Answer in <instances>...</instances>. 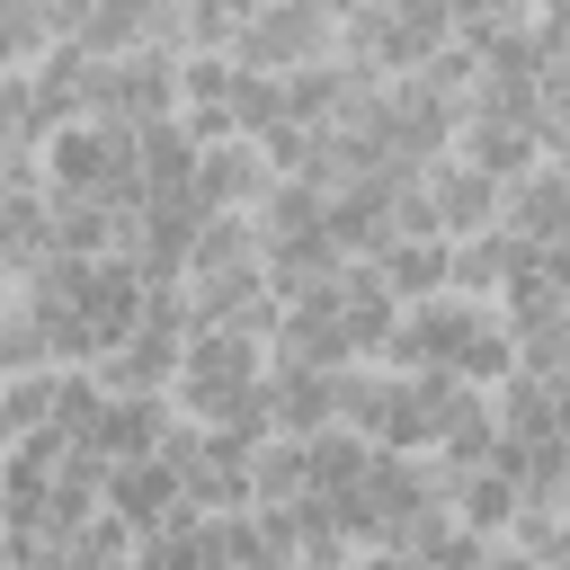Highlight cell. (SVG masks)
I'll return each mask as SVG.
<instances>
[{
  "label": "cell",
  "instance_id": "6da1fadb",
  "mask_svg": "<svg viewBox=\"0 0 570 570\" xmlns=\"http://www.w3.org/2000/svg\"><path fill=\"white\" fill-rule=\"evenodd\" d=\"M330 27H338V9H321V0H267V9H240V27H232V71H267V80H285V71H303V62L330 53Z\"/></svg>",
  "mask_w": 570,
  "mask_h": 570
},
{
  "label": "cell",
  "instance_id": "7a4b0ae2",
  "mask_svg": "<svg viewBox=\"0 0 570 570\" xmlns=\"http://www.w3.org/2000/svg\"><path fill=\"white\" fill-rule=\"evenodd\" d=\"M481 330H490L481 303H454V294H436V303H401V321H392V338H383L374 365H392V374H445V383H454Z\"/></svg>",
  "mask_w": 570,
  "mask_h": 570
},
{
  "label": "cell",
  "instance_id": "3957f363",
  "mask_svg": "<svg viewBox=\"0 0 570 570\" xmlns=\"http://www.w3.org/2000/svg\"><path fill=\"white\" fill-rule=\"evenodd\" d=\"M419 205H428V232L436 240H472V232H499V178L463 169L454 151H436L419 169Z\"/></svg>",
  "mask_w": 570,
  "mask_h": 570
},
{
  "label": "cell",
  "instance_id": "277c9868",
  "mask_svg": "<svg viewBox=\"0 0 570 570\" xmlns=\"http://www.w3.org/2000/svg\"><path fill=\"white\" fill-rule=\"evenodd\" d=\"M499 232L525 240V249H570V169L534 160L525 178H508L499 187Z\"/></svg>",
  "mask_w": 570,
  "mask_h": 570
},
{
  "label": "cell",
  "instance_id": "5b68a950",
  "mask_svg": "<svg viewBox=\"0 0 570 570\" xmlns=\"http://www.w3.org/2000/svg\"><path fill=\"white\" fill-rule=\"evenodd\" d=\"M98 508H107V517H116L134 543L187 517V508H178V472H169V463H151V454H142V463H107V481H98Z\"/></svg>",
  "mask_w": 570,
  "mask_h": 570
},
{
  "label": "cell",
  "instance_id": "8992f818",
  "mask_svg": "<svg viewBox=\"0 0 570 570\" xmlns=\"http://www.w3.org/2000/svg\"><path fill=\"white\" fill-rule=\"evenodd\" d=\"M267 187H276V169H267L258 142H240V134L196 142V205H205V214H249Z\"/></svg>",
  "mask_w": 570,
  "mask_h": 570
},
{
  "label": "cell",
  "instance_id": "52a82bcc",
  "mask_svg": "<svg viewBox=\"0 0 570 570\" xmlns=\"http://www.w3.org/2000/svg\"><path fill=\"white\" fill-rule=\"evenodd\" d=\"M258 401H267V436H321L338 428V374H312V365H267L258 374Z\"/></svg>",
  "mask_w": 570,
  "mask_h": 570
},
{
  "label": "cell",
  "instance_id": "ba28073f",
  "mask_svg": "<svg viewBox=\"0 0 570 570\" xmlns=\"http://www.w3.org/2000/svg\"><path fill=\"white\" fill-rule=\"evenodd\" d=\"M330 303H338V330H347L356 365H374V356H383V338H392V321H401V303L383 294V276H374L365 258H347V267L330 276Z\"/></svg>",
  "mask_w": 570,
  "mask_h": 570
},
{
  "label": "cell",
  "instance_id": "9c48e42d",
  "mask_svg": "<svg viewBox=\"0 0 570 570\" xmlns=\"http://www.w3.org/2000/svg\"><path fill=\"white\" fill-rule=\"evenodd\" d=\"M445 258H454V240H436V232H392L365 267L383 276L392 303H436V294H445Z\"/></svg>",
  "mask_w": 570,
  "mask_h": 570
},
{
  "label": "cell",
  "instance_id": "30bf717a",
  "mask_svg": "<svg viewBox=\"0 0 570 570\" xmlns=\"http://www.w3.org/2000/svg\"><path fill=\"white\" fill-rule=\"evenodd\" d=\"M169 419H178V410H169L160 392H125V401H98V428H89L80 445H89L98 463H142Z\"/></svg>",
  "mask_w": 570,
  "mask_h": 570
},
{
  "label": "cell",
  "instance_id": "8fae6325",
  "mask_svg": "<svg viewBox=\"0 0 570 570\" xmlns=\"http://www.w3.org/2000/svg\"><path fill=\"white\" fill-rule=\"evenodd\" d=\"M125 151H134V178H142V196H187V187H196V134H187L178 116H160V125H134V134H125Z\"/></svg>",
  "mask_w": 570,
  "mask_h": 570
},
{
  "label": "cell",
  "instance_id": "7c38bea8",
  "mask_svg": "<svg viewBox=\"0 0 570 570\" xmlns=\"http://www.w3.org/2000/svg\"><path fill=\"white\" fill-rule=\"evenodd\" d=\"M232 267H258V232H249V214H205L196 240H187V276H178V285L232 276Z\"/></svg>",
  "mask_w": 570,
  "mask_h": 570
},
{
  "label": "cell",
  "instance_id": "4fadbf2b",
  "mask_svg": "<svg viewBox=\"0 0 570 570\" xmlns=\"http://www.w3.org/2000/svg\"><path fill=\"white\" fill-rule=\"evenodd\" d=\"M356 472H365V445H356L347 428L303 436V499H347V490H356Z\"/></svg>",
  "mask_w": 570,
  "mask_h": 570
},
{
  "label": "cell",
  "instance_id": "5bb4252c",
  "mask_svg": "<svg viewBox=\"0 0 570 570\" xmlns=\"http://www.w3.org/2000/svg\"><path fill=\"white\" fill-rule=\"evenodd\" d=\"M134 570H223V561H214V525H205V517H178V525L142 534V543H134Z\"/></svg>",
  "mask_w": 570,
  "mask_h": 570
},
{
  "label": "cell",
  "instance_id": "9a60e30c",
  "mask_svg": "<svg viewBox=\"0 0 570 570\" xmlns=\"http://www.w3.org/2000/svg\"><path fill=\"white\" fill-rule=\"evenodd\" d=\"M62 45V9H0V71H27Z\"/></svg>",
  "mask_w": 570,
  "mask_h": 570
},
{
  "label": "cell",
  "instance_id": "2e32d148",
  "mask_svg": "<svg viewBox=\"0 0 570 570\" xmlns=\"http://www.w3.org/2000/svg\"><path fill=\"white\" fill-rule=\"evenodd\" d=\"M347 570H410V552H392V543H374V552H347Z\"/></svg>",
  "mask_w": 570,
  "mask_h": 570
},
{
  "label": "cell",
  "instance_id": "e0dca14e",
  "mask_svg": "<svg viewBox=\"0 0 570 570\" xmlns=\"http://www.w3.org/2000/svg\"><path fill=\"white\" fill-rule=\"evenodd\" d=\"M9 445H18V428H9V410H0V454H9Z\"/></svg>",
  "mask_w": 570,
  "mask_h": 570
}]
</instances>
